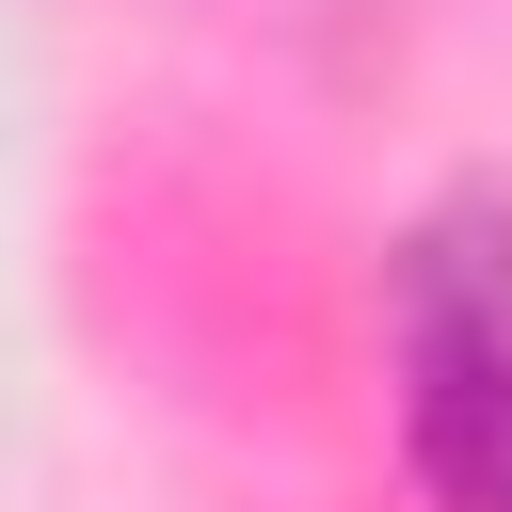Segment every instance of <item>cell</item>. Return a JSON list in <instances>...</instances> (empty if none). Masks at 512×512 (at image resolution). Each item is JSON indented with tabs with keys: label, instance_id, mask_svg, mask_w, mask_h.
<instances>
[{
	"label": "cell",
	"instance_id": "6da1fadb",
	"mask_svg": "<svg viewBox=\"0 0 512 512\" xmlns=\"http://www.w3.org/2000/svg\"><path fill=\"white\" fill-rule=\"evenodd\" d=\"M400 448L432 512H512V192H448L400 240Z\"/></svg>",
	"mask_w": 512,
	"mask_h": 512
}]
</instances>
